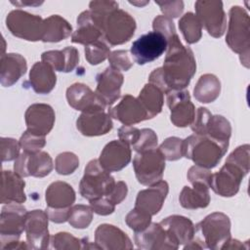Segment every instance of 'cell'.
Listing matches in <instances>:
<instances>
[{
    "instance_id": "obj_1",
    "label": "cell",
    "mask_w": 250,
    "mask_h": 250,
    "mask_svg": "<svg viewBox=\"0 0 250 250\" xmlns=\"http://www.w3.org/2000/svg\"><path fill=\"white\" fill-rule=\"evenodd\" d=\"M167 53L161 66L168 92L183 90L190 82L196 71V61L189 47L182 44L178 34L167 39Z\"/></svg>"
},
{
    "instance_id": "obj_2",
    "label": "cell",
    "mask_w": 250,
    "mask_h": 250,
    "mask_svg": "<svg viewBox=\"0 0 250 250\" xmlns=\"http://www.w3.org/2000/svg\"><path fill=\"white\" fill-rule=\"evenodd\" d=\"M249 148L248 144L236 147L220 171L212 175L210 188L215 193L231 197L238 192L243 178L249 172Z\"/></svg>"
},
{
    "instance_id": "obj_3",
    "label": "cell",
    "mask_w": 250,
    "mask_h": 250,
    "mask_svg": "<svg viewBox=\"0 0 250 250\" xmlns=\"http://www.w3.org/2000/svg\"><path fill=\"white\" fill-rule=\"evenodd\" d=\"M228 147L229 144L206 135L192 134L184 140V157L192 160L197 166L212 169L219 164Z\"/></svg>"
},
{
    "instance_id": "obj_4",
    "label": "cell",
    "mask_w": 250,
    "mask_h": 250,
    "mask_svg": "<svg viewBox=\"0 0 250 250\" xmlns=\"http://www.w3.org/2000/svg\"><path fill=\"white\" fill-rule=\"evenodd\" d=\"M229 21L226 43L230 50L239 55L241 63L249 68L250 53V19L248 13L240 6H232L229 12Z\"/></svg>"
},
{
    "instance_id": "obj_5",
    "label": "cell",
    "mask_w": 250,
    "mask_h": 250,
    "mask_svg": "<svg viewBox=\"0 0 250 250\" xmlns=\"http://www.w3.org/2000/svg\"><path fill=\"white\" fill-rule=\"evenodd\" d=\"M194 237L199 239L204 248L222 249L231 238L230 220L222 212H213L195 226Z\"/></svg>"
},
{
    "instance_id": "obj_6",
    "label": "cell",
    "mask_w": 250,
    "mask_h": 250,
    "mask_svg": "<svg viewBox=\"0 0 250 250\" xmlns=\"http://www.w3.org/2000/svg\"><path fill=\"white\" fill-rule=\"evenodd\" d=\"M115 180L99 162L92 159L85 167L84 175L79 183V192L83 198L91 201L107 196L115 186Z\"/></svg>"
},
{
    "instance_id": "obj_7",
    "label": "cell",
    "mask_w": 250,
    "mask_h": 250,
    "mask_svg": "<svg viewBox=\"0 0 250 250\" xmlns=\"http://www.w3.org/2000/svg\"><path fill=\"white\" fill-rule=\"evenodd\" d=\"M6 26L16 37L26 41H42L44 33V20L37 15L16 9L6 17Z\"/></svg>"
},
{
    "instance_id": "obj_8",
    "label": "cell",
    "mask_w": 250,
    "mask_h": 250,
    "mask_svg": "<svg viewBox=\"0 0 250 250\" xmlns=\"http://www.w3.org/2000/svg\"><path fill=\"white\" fill-rule=\"evenodd\" d=\"M27 211L20 203L6 204L0 214V240L1 249H9L19 241L24 230Z\"/></svg>"
},
{
    "instance_id": "obj_9",
    "label": "cell",
    "mask_w": 250,
    "mask_h": 250,
    "mask_svg": "<svg viewBox=\"0 0 250 250\" xmlns=\"http://www.w3.org/2000/svg\"><path fill=\"white\" fill-rule=\"evenodd\" d=\"M133 167L138 182L144 186H151L162 180L165 158L157 147L137 152L133 159Z\"/></svg>"
},
{
    "instance_id": "obj_10",
    "label": "cell",
    "mask_w": 250,
    "mask_h": 250,
    "mask_svg": "<svg viewBox=\"0 0 250 250\" xmlns=\"http://www.w3.org/2000/svg\"><path fill=\"white\" fill-rule=\"evenodd\" d=\"M136 27V21L129 13L116 9L107 16L104 22V39L111 46L124 44L133 37Z\"/></svg>"
},
{
    "instance_id": "obj_11",
    "label": "cell",
    "mask_w": 250,
    "mask_h": 250,
    "mask_svg": "<svg viewBox=\"0 0 250 250\" xmlns=\"http://www.w3.org/2000/svg\"><path fill=\"white\" fill-rule=\"evenodd\" d=\"M195 15L209 35L220 38L227 28V17L222 1L199 0L194 4Z\"/></svg>"
},
{
    "instance_id": "obj_12",
    "label": "cell",
    "mask_w": 250,
    "mask_h": 250,
    "mask_svg": "<svg viewBox=\"0 0 250 250\" xmlns=\"http://www.w3.org/2000/svg\"><path fill=\"white\" fill-rule=\"evenodd\" d=\"M167 45L165 36L156 31H149L133 42L130 53L135 62L143 65L160 58L167 50Z\"/></svg>"
},
{
    "instance_id": "obj_13",
    "label": "cell",
    "mask_w": 250,
    "mask_h": 250,
    "mask_svg": "<svg viewBox=\"0 0 250 250\" xmlns=\"http://www.w3.org/2000/svg\"><path fill=\"white\" fill-rule=\"evenodd\" d=\"M166 101L171 122L176 127L184 128L191 125L196 111L188 90H171L166 94Z\"/></svg>"
},
{
    "instance_id": "obj_14",
    "label": "cell",
    "mask_w": 250,
    "mask_h": 250,
    "mask_svg": "<svg viewBox=\"0 0 250 250\" xmlns=\"http://www.w3.org/2000/svg\"><path fill=\"white\" fill-rule=\"evenodd\" d=\"M49 217L46 211L35 209L27 212L24 231L26 242L30 249H47L50 246V233L48 229Z\"/></svg>"
},
{
    "instance_id": "obj_15",
    "label": "cell",
    "mask_w": 250,
    "mask_h": 250,
    "mask_svg": "<svg viewBox=\"0 0 250 250\" xmlns=\"http://www.w3.org/2000/svg\"><path fill=\"white\" fill-rule=\"evenodd\" d=\"M54 168L53 159L46 151L40 150L35 153L22 151L15 160L14 171L21 177L43 178L48 176Z\"/></svg>"
},
{
    "instance_id": "obj_16",
    "label": "cell",
    "mask_w": 250,
    "mask_h": 250,
    "mask_svg": "<svg viewBox=\"0 0 250 250\" xmlns=\"http://www.w3.org/2000/svg\"><path fill=\"white\" fill-rule=\"evenodd\" d=\"M112 127L111 117L104 106H97L83 111L76 120L77 130L86 137L105 135Z\"/></svg>"
},
{
    "instance_id": "obj_17",
    "label": "cell",
    "mask_w": 250,
    "mask_h": 250,
    "mask_svg": "<svg viewBox=\"0 0 250 250\" xmlns=\"http://www.w3.org/2000/svg\"><path fill=\"white\" fill-rule=\"evenodd\" d=\"M96 95L100 102L106 107L112 105L121 94V86L124 82V76L121 71L107 66L103 72H100L97 77Z\"/></svg>"
},
{
    "instance_id": "obj_18",
    "label": "cell",
    "mask_w": 250,
    "mask_h": 250,
    "mask_svg": "<svg viewBox=\"0 0 250 250\" xmlns=\"http://www.w3.org/2000/svg\"><path fill=\"white\" fill-rule=\"evenodd\" d=\"M26 130L39 136L48 135L55 124L56 115L53 107L47 104H32L24 113Z\"/></svg>"
},
{
    "instance_id": "obj_19",
    "label": "cell",
    "mask_w": 250,
    "mask_h": 250,
    "mask_svg": "<svg viewBox=\"0 0 250 250\" xmlns=\"http://www.w3.org/2000/svg\"><path fill=\"white\" fill-rule=\"evenodd\" d=\"M134 240L139 249L173 250L179 248V245L172 241L167 231L159 223H150L144 230L135 232Z\"/></svg>"
},
{
    "instance_id": "obj_20",
    "label": "cell",
    "mask_w": 250,
    "mask_h": 250,
    "mask_svg": "<svg viewBox=\"0 0 250 250\" xmlns=\"http://www.w3.org/2000/svg\"><path fill=\"white\" fill-rule=\"evenodd\" d=\"M131 158V146L120 140H113L104 146L98 160L106 171L118 172L130 163Z\"/></svg>"
},
{
    "instance_id": "obj_21",
    "label": "cell",
    "mask_w": 250,
    "mask_h": 250,
    "mask_svg": "<svg viewBox=\"0 0 250 250\" xmlns=\"http://www.w3.org/2000/svg\"><path fill=\"white\" fill-rule=\"evenodd\" d=\"M107 111L111 118L118 120L123 125L132 126L149 119L138 99L130 94L123 96L118 104L107 109Z\"/></svg>"
},
{
    "instance_id": "obj_22",
    "label": "cell",
    "mask_w": 250,
    "mask_h": 250,
    "mask_svg": "<svg viewBox=\"0 0 250 250\" xmlns=\"http://www.w3.org/2000/svg\"><path fill=\"white\" fill-rule=\"evenodd\" d=\"M169 191V186L166 181H159L156 184L148 186L147 188L138 192L135 207L149 214L156 215L162 208Z\"/></svg>"
},
{
    "instance_id": "obj_23",
    "label": "cell",
    "mask_w": 250,
    "mask_h": 250,
    "mask_svg": "<svg viewBox=\"0 0 250 250\" xmlns=\"http://www.w3.org/2000/svg\"><path fill=\"white\" fill-rule=\"evenodd\" d=\"M95 243L100 249L104 250H124L134 247L127 233L109 224H102L96 229Z\"/></svg>"
},
{
    "instance_id": "obj_24",
    "label": "cell",
    "mask_w": 250,
    "mask_h": 250,
    "mask_svg": "<svg viewBox=\"0 0 250 250\" xmlns=\"http://www.w3.org/2000/svg\"><path fill=\"white\" fill-rule=\"evenodd\" d=\"M159 224L167 231L172 241L179 246L188 243L194 237L195 226L187 217L172 215L163 219Z\"/></svg>"
},
{
    "instance_id": "obj_25",
    "label": "cell",
    "mask_w": 250,
    "mask_h": 250,
    "mask_svg": "<svg viewBox=\"0 0 250 250\" xmlns=\"http://www.w3.org/2000/svg\"><path fill=\"white\" fill-rule=\"evenodd\" d=\"M26 60L20 54L8 53L1 55L0 83L3 87H11L25 74Z\"/></svg>"
},
{
    "instance_id": "obj_26",
    "label": "cell",
    "mask_w": 250,
    "mask_h": 250,
    "mask_svg": "<svg viewBox=\"0 0 250 250\" xmlns=\"http://www.w3.org/2000/svg\"><path fill=\"white\" fill-rule=\"evenodd\" d=\"M25 182L15 171L3 170L1 181V203H23L26 200L24 192Z\"/></svg>"
},
{
    "instance_id": "obj_27",
    "label": "cell",
    "mask_w": 250,
    "mask_h": 250,
    "mask_svg": "<svg viewBox=\"0 0 250 250\" xmlns=\"http://www.w3.org/2000/svg\"><path fill=\"white\" fill-rule=\"evenodd\" d=\"M66 100L72 108L81 112L97 106H104L98 99L96 93L83 83H74L70 85L66 89Z\"/></svg>"
},
{
    "instance_id": "obj_28",
    "label": "cell",
    "mask_w": 250,
    "mask_h": 250,
    "mask_svg": "<svg viewBox=\"0 0 250 250\" xmlns=\"http://www.w3.org/2000/svg\"><path fill=\"white\" fill-rule=\"evenodd\" d=\"M41 61L51 65L56 71L71 72L78 65L79 53L74 47L46 51L42 53Z\"/></svg>"
},
{
    "instance_id": "obj_29",
    "label": "cell",
    "mask_w": 250,
    "mask_h": 250,
    "mask_svg": "<svg viewBox=\"0 0 250 250\" xmlns=\"http://www.w3.org/2000/svg\"><path fill=\"white\" fill-rule=\"evenodd\" d=\"M28 83L37 94H49L56 86L57 75L51 65L44 62H36L30 71Z\"/></svg>"
},
{
    "instance_id": "obj_30",
    "label": "cell",
    "mask_w": 250,
    "mask_h": 250,
    "mask_svg": "<svg viewBox=\"0 0 250 250\" xmlns=\"http://www.w3.org/2000/svg\"><path fill=\"white\" fill-rule=\"evenodd\" d=\"M103 38V31L93 20L90 11H83L77 18V29L71 34V42L87 46Z\"/></svg>"
},
{
    "instance_id": "obj_31",
    "label": "cell",
    "mask_w": 250,
    "mask_h": 250,
    "mask_svg": "<svg viewBox=\"0 0 250 250\" xmlns=\"http://www.w3.org/2000/svg\"><path fill=\"white\" fill-rule=\"evenodd\" d=\"M73 188L62 181L52 183L45 191V200L51 208H70L75 201Z\"/></svg>"
},
{
    "instance_id": "obj_32",
    "label": "cell",
    "mask_w": 250,
    "mask_h": 250,
    "mask_svg": "<svg viewBox=\"0 0 250 250\" xmlns=\"http://www.w3.org/2000/svg\"><path fill=\"white\" fill-rule=\"evenodd\" d=\"M192 188L184 187L179 195V201L183 208L195 210L199 208H206L211 200L209 193V187L201 184H191Z\"/></svg>"
},
{
    "instance_id": "obj_33",
    "label": "cell",
    "mask_w": 250,
    "mask_h": 250,
    "mask_svg": "<svg viewBox=\"0 0 250 250\" xmlns=\"http://www.w3.org/2000/svg\"><path fill=\"white\" fill-rule=\"evenodd\" d=\"M72 34V26L70 23L59 15H52L44 19L43 42L57 43L66 39Z\"/></svg>"
},
{
    "instance_id": "obj_34",
    "label": "cell",
    "mask_w": 250,
    "mask_h": 250,
    "mask_svg": "<svg viewBox=\"0 0 250 250\" xmlns=\"http://www.w3.org/2000/svg\"><path fill=\"white\" fill-rule=\"evenodd\" d=\"M220 93L221 82L216 75L211 73L201 75L193 89L195 100L202 104L213 103L220 96Z\"/></svg>"
},
{
    "instance_id": "obj_35",
    "label": "cell",
    "mask_w": 250,
    "mask_h": 250,
    "mask_svg": "<svg viewBox=\"0 0 250 250\" xmlns=\"http://www.w3.org/2000/svg\"><path fill=\"white\" fill-rule=\"evenodd\" d=\"M137 99L147 113L149 119L161 112L164 104V93L153 84H146Z\"/></svg>"
},
{
    "instance_id": "obj_36",
    "label": "cell",
    "mask_w": 250,
    "mask_h": 250,
    "mask_svg": "<svg viewBox=\"0 0 250 250\" xmlns=\"http://www.w3.org/2000/svg\"><path fill=\"white\" fill-rule=\"evenodd\" d=\"M179 28L185 40L188 44L197 43L202 36V25L195 14L186 13L179 20Z\"/></svg>"
},
{
    "instance_id": "obj_37",
    "label": "cell",
    "mask_w": 250,
    "mask_h": 250,
    "mask_svg": "<svg viewBox=\"0 0 250 250\" xmlns=\"http://www.w3.org/2000/svg\"><path fill=\"white\" fill-rule=\"evenodd\" d=\"M205 135L221 143L229 144L231 136V126L229 121L222 115L212 114L208 122Z\"/></svg>"
},
{
    "instance_id": "obj_38",
    "label": "cell",
    "mask_w": 250,
    "mask_h": 250,
    "mask_svg": "<svg viewBox=\"0 0 250 250\" xmlns=\"http://www.w3.org/2000/svg\"><path fill=\"white\" fill-rule=\"evenodd\" d=\"M93 210L91 206L84 204H76L70 207L67 222L74 229H86L93 220Z\"/></svg>"
},
{
    "instance_id": "obj_39",
    "label": "cell",
    "mask_w": 250,
    "mask_h": 250,
    "mask_svg": "<svg viewBox=\"0 0 250 250\" xmlns=\"http://www.w3.org/2000/svg\"><path fill=\"white\" fill-rule=\"evenodd\" d=\"M84 52L87 62L92 65H97L103 62L108 59V56L111 53L109 46L106 44L104 38L85 46Z\"/></svg>"
},
{
    "instance_id": "obj_40",
    "label": "cell",
    "mask_w": 250,
    "mask_h": 250,
    "mask_svg": "<svg viewBox=\"0 0 250 250\" xmlns=\"http://www.w3.org/2000/svg\"><path fill=\"white\" fill-rule=\"evenodd\" d=\"M89 11L95 22L103 31V25L107 16L118 9V3L115 1H91L89 3Z\"/></svg>"
},
{
    "instance_id": "obj_41",
    "label": "cell",
    "mask_w": 250,
    "mask_h": 250,
    "mask_svg": "<svg viewBox=\"0 0 250 250\" xmlns=\"http://www.w3.org/2000/svg\"><path fill=\"white\" fill-rule=\"evenodd\" d=\"M158 149L165 160H179L184 157V140L178 137H169L163 141Z\"/></svg>"
},
{
    "instance_id": "obj_42",
    "label": "cell",
    "mask_w": 250,
    "mask_h": 250,
    "mask_svg": "<svg viewBox=\"0 0 250 250\" xmlns=\"http://www.w3.org/2000/svg\"><path fill=\"white\" fill-rule=\"evenodd\" d=\"M49 248L58 250H77L82 249V242L81 239L76 238L72 234L65 231H62L51 236Z\"/></svg>"
},
{
    "instance_id": "obj_43",
    "label": "cell",
    "mask_w": 250,
    "mask_h": 250,
    "mask_svg": "<svg viewBox=\"0 0 250 250\" xmlns=\"http://www.w3.org/2000/svg\"><path fill=\"white\" fill-rule=\"evenodd\" d=\"M79 166L78 156L70 151H64L56 157L55 169L60 175H70Z\"/></svg>"
},
{
    "instance_id": "obj_44",
    "label": "cell",
    "mask_w": 250,
    "mask_h": 250,
    "mask_svg": "<svg viewBox=\"0 0 250 250\" xmlns=\"http://www.w3.org/2000/svg\"><path fill=\"white\" fill-rule=\"evenodd\" d=\"M151 217L149 214L134 207L125 218V223L126 225L133 229L135 232L142 231L145 229H146L149 224L151 223Z\"/></svg>"
},
{
    "instance_id": "obj_45",
    "label": "cell",
    "mask_w": 250,
    "mask_h": 250,
    "mask_svg": "<svg viewBox=\"0 0 250 250\" xmlns=\"http://www.w3.org/2000/svg\"><path fill=\"white\" fill-rule=\"evenodd\" d=\"M21 148L27 153H35L40 151L46 145L45 136H39L25 130L19 140Z\"/></svg>"
},
{
    "instance_id": "obj_46",
    "label": "cell",
    "mask_w": 250,
    "mask_h": 250,
    "mask_svg": "<svg viewBox=\"0 0 250 250\" xmlns=\"http://www.w3.org/2000/svg\"><path fill=\"white\" fill-rule=\"evenodd\" d=\"M157 135L156 133L149 128L141 129L140 137L136 144L132 146V148L136 152H143L146 150H150L157 147Z\"/></svg>"
},
{
    "instance_id": "obj_47",
    "label": "cell",
    "mask_w": 250,
    "mask_h": 250,
    "mask_svg": "<svg viewBox=\"0 0 250 250\" xmlns=\"http://www.w3.org/2000/svg\"><path fill=\"white\" fill-rule=\"evenodd\" d=\"M109 66L119 71H128L133 66V61L127 50H116L108 56Z\"/></svg>"
},
{
    "instance_id": "obj_48",
    "label": "cell",
    "mask_w": 250,
    "mask_h": 250,
    "mask_svg": "<svg viewBox=\"0 0 250 250\" xmlns=\"http://www.w3.org/2000/svg\"><path fill=\"white\" fill-rule=\"evenodd\" d=\"M0 146H1V148H0L1 160L3 162L16 160L21 154L20 142H18L13 138L2 137L0 139Z\"/></svg>"
},
{
    "instance_id": "obj_49",
    "label": "cell",
    "mask_w": 250,
    "mask_h": 250,
    "mask_svg": "<svg viewBox=\"0 0 250 250\" xmlns=\"http://www.w3.org/2000/svg\"><path fill=\"white\" fill-rule=\"evenodd\" d=\"M152 28H153V31L161 33L163 36H165L166 39L177 34L175 24H174L172 19L165 17L163 15L157 16L153 20Z\"/></svg>"
},
{
    "instance_id": "obj_50",
    "label": "cell",
    "mask_w": 250,
    "mask_h": 250,
    "mask_svg": "<svg viewBox=\"0 0 250 250\" xmlns=\"http://www.w3.org/2000/svg\"><path fill=\"white\" fill-rule=\"evenodd\" d=\"M212 173L210 169H206L197 165L191 166L187 174L188 180L190 184L194 183H201L210 188L211 186V180H212Z\"/></svg>"
},
{
    "instance_id": "obj_51",
    "label": "cell",
    "mask_w": 250,
    "mask_h": 250,
    "mask_svg": "<svg viewBox=\"0 0 250 250\" xmlns=\"http://www.w3.org/2000/svg\"><path fill=\"white\" fill-rule=\"evenodd\" d=\"M212 113L206 107H198L195 112V117L191 123V130L194 134L205 135V131Z\"/></svg>"
},
{
    "instance_id": "obj_52",
    "label": "cell",
    "mask_w": 250,
    "mask_h": 250,
    "mask_svg": "<svg viewBox=\"0 0 250 250\" xmlns=\"http://www.w3.org/2000/svg\"><path fill=\"white\" fill-rule=\"evenodd\" d=\"M89 202H90V206H91L93 212L98 215H101V216H107V215L112 214L114 212L115 206H116L106 196L97 198V199L91 200Z\"/></svg>"
},
{
    "instance_id": "obj_53",
    "label": "cell",
    "mask_w": 250,
    "mask_h": 250,
    "mask_svg": "<svg viewBox=\"0 0 250 250\" xmlns=\"http://www.w3.org/2000/svg\"><path fill=\"white\" fill-rule=\"evenodd\" d=\"M155 3L160 7L163 16L172 18H178L184 11V2L183 1H164L159 2L155 1Z\"/></svg>"
},
{
    "instance_id": "obj_54",
    "label": "cell",
    "mask_w": 250,
    "mask_h": 250,
    "mask_svg": "<svg viewBox=\"0 0 250 250\" xmlns=\"http://www.w3.org/2000/svg\"><path fill=\"white\" fill-rule=\"evenodd\" d=\"M140 133H141L140 129L133 127V126H129V125H123L122 127H120L118 129L119 140L126 143L131 147L138 141V139L140 137Z\"/></svg>"
},
{
    "instance_id": "obj_55",
    "label": "cell",
    "mask_w": 250,
    "mask_h": 250,
    "mask_svg": "<svg viewBox=\"0 0 250 250\" xmlns=\"http://www.w3.org/2000/svg\"><path fill=\"white\" fill-rule=\"evenodd\" d=\"M128 193V188L125 182L118 181L115 183L114 188L112 191L106 196L114 205L120 204L127 196Z\"/></svg>"
},
{
    "instance_id": "obj_56",
    "label": "cell",
    "mask_w": 250,
    "mask_h": 250,
    "mask_svg": "<svg viewBox=\"0 0 250 250\" xmlns=\"http://www.w3.org/2000/svg\"><path fill=\"white\" fill-rule=\"evenodd\" d=\"M70 208H46V213L49 217V220L56 224H62L68 220Z\"/></svg>"
},
{
    "instance_id": "obj_57",
    "label": "cell",
    "mask_w": 250,
    "mask_h": 250,
    "mask_svg": "<svg viewBox=\"0 0 250 250\" xmlns=\"http://www.w3.org/2000/svg\"><path fill=\"white\" fill-rule=\"evenodd\" d=\"M247 249L248 246H244L243 243L237 239L230 238L222 249Z\"/></svg>"
},
{
    "instance_id": "obj_58",
    "label": "cell",
    "mask_w": 250,
    "mask_h": 250,
    "mask_svg": "<svg viewBox=\"0 0 250 250\" xmlns=\"http://www.w3.org/2000/svg\"><path fill=\"white\" fill-rule=\"evenodd\" d=\"M11 3L15 6H19V7H21V6H37V5H41L43 2H21V1H11Z\"/></svg>"
},
{
    "instance_id": "obj_59",
    "label": "cell",
    "mask_w": 250,
    "mask_h": 250,
    "mask_svg": "<svg viewBox=\"0 0 250 250\" xmlns=\"http://www.w3.org/2000/svg\"><path fill=\"white\" fill-rule=\"evenodd\" d=\"M129 3L130 4H132V5H136V6H145V5H146V4H148L149 3V1H145V2H135V1H129Z\"/></svg>"
}]
</instances>
